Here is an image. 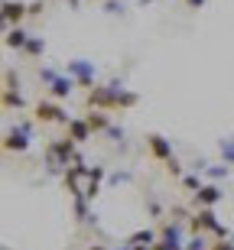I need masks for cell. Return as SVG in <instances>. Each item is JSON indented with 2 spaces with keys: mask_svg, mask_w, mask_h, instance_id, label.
I'll return each instance as SVG.
<instances>
[{
  "mask_svg": "<svg viewBox=\"0 0 234 250\" xmlns=\"http://www.w3.org/2000/svg\"><path fill=\"white\" fill-rule=\"evenodd\" d=\"M186 7L189 10H202V7H205V0H186Z\"/></svg>",
  "mask_w": 234,
  "mask_h": 250,
  "instance_id": "obj_26",
  "label": "cell"
},
{
  "mask_svg": "<svg viewBox=\"0 0 234 250\" xmlns=\"http://www.w3.org/2000/svg\"><path fill=\"white\" fill-rule=\"evenodd\" d=\"M218 149H221V159H225L228 166H234V137L221 140V143H218Z\"/></svg>",
  "mask_w": 234,
  "mask_h": 250,
  "instance_id": "obj_17",
  "label": "cell"
},
{
  "mask_svg": "<svg viewBox=\"0 0 234 250\" xmlns=\"http://www.w3.org/2000/svg\"><path fill=\"white\" fill-rule=\"evenodd\" d=\"M3 107L7 111H13V107H23V94H20V88H3Z\"/></svg>",
  "mask_w": 234,
  "mask_h": 250,
  "instance_id": "obj_14",
  "label": "cell"
},
{
  "mask_svg": "<svg viewBox=\"0 0 234 250\" xmlns=\"http://www.w3.org/2000/svg\"><path fill=\"white\" fill-rule=\"evenodd\" d=\"M186 250H205V237H202V234H192L186 241Z\"/></svg>",
  "mask_w": 234,
  "mask_h": 250,
  "instance_id": "obj_20",
  "label": "cell"
},
{
  "mask_svg": "<svg viewBox=\"0 0 234 250\" xmlns=\"http://www.w3.org/2000/svg\"><path fill=\"white\" fill-rule=\"evenodd\" d=\"M56 78H59L56 68H39V82H43V84H52Z\"/></svg>",
  "mask_w": 234,
  "mask_h": 250,
  "instance_id": "obj_21",
  "label": "cell"
},
{
  "mask_svg": "<svg viewBox=\"0 0 234 250\" xmlns=\"http://www.w3.org/2000/svg\"><path fill=\"white\" fill-rule=\"evenodd\" d=\"M78 88V82L75 78H72V75H59L56 82L49 84V94H52V98H59V101H62V98H68V94L75 91Z\"/></svg>",
  "mask_w": 234,
  "mask_h": 250,
  "instance_id": "obj_10",
  "label": "cell"
},
{
  "mask_svg": "<svg viewBox=\"0 0 234 250\" xmlns=\"http://www.w3.org/2000/svg\"><path fill=\"white\" fill-rule=\"evenodd\" d=\"M104 10H107V13H124V3H117V0H107V3H104Z\"/></svg>",
  "mask_w": 234,
  "mask_h": 250,
  "instance_id": "obj_22",
  "label": "cell"
},
{
  "mask_svg": "<svg viewBox=\"0 0 234 250\" xmlns=\"http://www.w3.org/2000/svg\"><path fill=\"white\" fill-rule=\"evenodd\" d=\"M65 72L78 82V88H94V75H98L94 62H88V59H72V62L65 65Z\"/></svg>",
  "mask_w": 234,
  "mask_h": 250,
  "instance_id": "obj_2",
  "label": "cell"
},
{
  "mask_svg": "<svg viewBox=\"0 0 234 250\" xmlns=\"http://www.w3.org/2000/svg\"><path fill=\"white\" fill-rule=\"evenodd\" d=\"M3 149H7V153H26L29 149V124L10 127L7 137H3Z\"/></svg>",
  "mask_w": 234,
  "mask_h": 250,
  "instance_id": "obj_3",
  "label": "cell"
},
{
  "mask_svg": "<svg viewBox=\"0 0 234 250\" xmlns=\"http://www.w3.org/2000/svg\"><path fill=\"white\" fill-rule=\"evenodd\" d=\"M36 13H43V3H39V0H36V3H29V17H36Z\"/></svg>",
  "mask_w": 234,
  "mask_h": 250,
  "instance_id": "obj_27",
  "label": "cell"
},
{
  "mask_svg": "<svg viewBox=\"0 0 234 250\" xmlns=\"http://www.w3.org/2000/svg\"><path fill=\"white\" fill-rule=\"evenodd\" d=\"M127 244H156V234L147 228V231H133L130 237H127Z\"/></svg>",
  "mask_w": 234,
  "mask_h": 250,
  "instance_id": "obj_16",
  "label": "cell"
},
{
  "mask_svg": "<svg viewBox=\"0 0 234 250\" xmlns=\"http://www.w3.org/2000/svg\"><path fill=\"white\" fill-rule=\"evenodd\" d=\"M159 237H163V241H169V244H186V241H182L179 224H163V228H159Z\"/></svg>",
  "mask_w": 234,
  "mask_h": 250,
  "instance_id": "obj_15",
  "label": "cell"
},
{
  "mask_svg": "<svg viewBox=\"0 0 234 250\" xmlns=\"http://www.w3.org/2000/svg\"><path fill=\"white\" fill-rule=\"evenodd\" d=\"M65 127H68V137L75 140V143H85V140H91V133H94L91 124L85 121V117H72V121H68Z\"/></svg>",
  "mask_w": 234,
  "mask_h": 250,
  "instance_id": "obj_9",
  "label": "cell"
},
{
  "mask_svg": "<svg viewBox=\"0 0 234 250\" xmlns=\"http://www.w3.org/2000/svg\"><path fill=\"white\" fill-rule=\"evenodd\" d=\"M3 23L7 26H20V20L29 13V3H23V0H3Z\"/></svg>",
  "mask_w": 234,
  "mask_h": 250,
  "instance_id": "obj_6",
  "label": "cell"
},
{
  "mask_svg": "<svg viewBox=\"0 0 234 250\" xmlns=\"http://www.w3.org/2000/svg\"><path fill=\"white\" fill-rule=\"evenodd\" d=\"M85 121L91 124V130H94V133H107V127H111V117H107V114H101L98 107L85 114Z\"/></svg>",
  "mask_w": 234,
  "mask_h": 250,
  "instance_id": "obj_11",
  "label": "cell"
},
{
  "mask_svg": "<svg viewBox=\"0 0 234 250\" xmlns=\"http://www.w3.org/2000/svg\"><path fill=\"white\" fill-rule=\"evenodd\" d=\"M36 121H43V124H68L72 117H68L59 104H52V101H39L36 104Z\"/></svg>",
  "mask_w": 234,
  "mask_h": 250,
  "instance_id": "obj_4",
  "label": "cell"
},
{
  "mask_svg": "<svg viewBox=\"0 0 234 250\" xmlns=\"http://www.w3.org/2000/svg\"><path fill=\"white\" fill-rule=\"evenodd\" d=\"M88 250H107V247H101V244H91V247H88Z\"/></svg>",
  "mask_w": 234,
  "mask_h": 250,
  "instance_id": "obj_30",
  "label": "cell"
},
{
  "mask_svg": "<svg viewBox=\"0 0 234 250\" xmlns=\"http://www.w3.org/2000/svg\"><path fill=\"white\" fill-rule=\"evenodd\" d=\"M182 186H186L189 192H198V188L205 186V182H202V179H198V176H182Z\"/></svg>",
  "mask_w": 234,
  "mask_h": 250,
  "instance_id": "obj_19",
  "label": "cell"
},
{
  "mask_svg": "<svg viewBox=\"0 0 234 250\" xmlns=\"http://www.w3.org/2000/svg\"><path fill=\"white\" fill-rule=\"evenodd\" d=\"M111 250H133V244H121V247H111Z\"/></svg>",
  "mask_w": 234,
  "mask_h": 250,
  "instance_id": "obj_29",
  "label": "cell"
},
{
  "mask_svg": "<svg viewBox=\"0 0 234 250\" xmlns=\"http://www.w3.org/2000/svg\"><path fill=\"white\" fill-rule=\"evenodd\" d=\"M3 88H20V82H17V75H13V72L3 75Z\"/></svg>",
  "mask_w": 234,
  "mask_h": 250,
  "instance_id": "obj_24",
  "label": "cell"
},
{
  "mask_svg": "<svg viewBox=\"0 0 234 250\" xmlns=\"http://www.w3.org/2000/svg\"><path fill=\"white\" fill-rule=\"evenodd\" d=\"M43 52H46V39H43V36H29L26 49H23V56H29V59H43Z\"/></svg>",
  "mask_w": 234,
  "mask_h": 250,
  "instance_id": "obj_13",
  "label": "cell"
},
{
  "mask_svg": "<svg viewBox=\"0 0 234 250\" xmlns=\"http://www.w3.org/2000/svg\"><path fill=\"white\" fill-rule=\"evenodd\" d=\"M195 195V208H215L221 198H225V192L215 186V182H208V186H202L198 192H192Z\"/></svg>",
  "mask_w": 234,
  "mask_h": 250,
  "instance_id": "obj_5",
  "label": "cell"
},
{
  "mask_svg": "<svg viewBox=\"0 0 234 250\" xmlns=\"http://www.w3.org/2000/svg\"><path fill=\"white\" fill-rule=\"evenodd\" d=\"M72 163H78V153H75V140L65 137V140H52L46 146V166L52 176H59V172H65Z\"/></svg>",
  "mask_w": 234,
  "mask_h": 250,
  "instance_id": "obj_1",
  "label": "cell"
},
{
  "mask_svg": "<svg viewBox=\"0 0 234 250\" xmlns=\"http://www.w3.org/2000/svg\"><path fill=\"white\" fill-rule=\"evenodd\" d=\"M29 42V33L23 26H7V36H3V46L7 49H17V52H23Z\"/></svg>",
  "mask_w": 234,
  "mask_h": 250,
  "instance_id": "obj_8",
  "label": "cell"
},
{
  "mask_svg": "<svg viewBox=\"0 0 234 250\" xmlns=\"http://www.w3.org/2000/svg\"><path fill=\"white\" fill-rule=\"evenodd\" d=\"M205 176L212 179V182H218V179H225V176H228V163H225V166H205Z\"/></svg>",
  "mask_w": 234,
  "mask_h": 250,
  "instance_id": "obj_18",
  "label": "cell"
},
{
  "mask_svg": "<svg viewBox=\"0 0 234 250\" xmlns=\"http://www.w3.org/2000/svg\"><path fill=\"white\" fill-rule=\"evenodd\" d=\"M212 250H234V244H231V241H221V244H215Z\"/></svg>",
  "mask_w": 234,
  "mask_h": 250,
  "instance_id": "obj_28",
  "label": "cell"
},
{
  "mask_svg": "<svg viewBox=\"0 0 234 250\" xmlns=\"http://www.w3.org/2000/svg\"><path fill=\"white\" fill-rule=\"evenodd\" d=\"M166 169L172 172V176H182V166L176 163V156H172V159H166Z\"/></svg>",
  "mask_w": 234,
  "mask_h": 250,
  "instance_id": "obj_23",
  "label": "cell"
},
{
  "mask_svg": "<svg viewBox=\"0 0 234 250\" xmlns=\"http://www.w3.org/2000/svg\"><path fill=\"white\" fill-rule=\"evenodd\" d=\"M147 146H150V153L159 159V163L172 159V143H169L166 137H159V133H150V137H147Z\"/></svg>",
  "mask_w": 234,
  "mask_h": 250,
  "instance_id": "obj_7",
  "label": "cell"
},
{
  "mask_svg": "<svg viewBox=\"0 0 234 250\" xmlns=\"http://www.w3.org/2000/svg\"><path fill=\"white\" fill-rule=\"evenodd\" d=\"M72 202H75V218L78 221H88V224L98 221V218L91 214V208H88V198H85V195H72Z\"/></svg>",
  "mask_w": 234,
  "mask_h": 250,
  "instance_id": "obj_12",
  "label": "cell"
},
{
  "mask_svg": "<svg viewBox=\"0 0 234 250\" xmlns=\"http://www.w3.org/2000/svg\"><path fill=\"white\" fill-rule=\"evenodd\" d=\"M107 137L121 143V140H124V130H121V127H114V124H111V127H107Z\"/></svg>",
  "mask_w": 234,
  "mask_h": 250,
  "instance_id": "obj_25",
  "label": "cell"
}]
</instances>
